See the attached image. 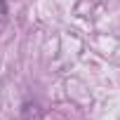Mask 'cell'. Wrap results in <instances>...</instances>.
I'll return each instance as SVG.
<instances>
[{
    "label": "cell",
    "mask_w": 120,
    "mask_h": 120,
    "mask_svg": "<svg viewBox=\"0 0 120 120\" xmlns=\"http://www.w3.org/2000/svg\"><path fill=\"white\" fill-rule=\"evenodd\" d=\"M7 21V3L5 0H0V26Z\"/></svg>",
    "instance_id": "6da1fadb"
}]
</instances>
